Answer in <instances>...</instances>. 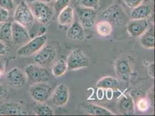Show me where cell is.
Returning <instances> with one entry per match:
<instances>
[{
  "mask_svg": "<svg viewBox=\"0 0 155 116\" xmlns=\"http://www.w3.org/2000/svg\"><path fill=\"white\" fill-rule=\"evenodd\" d=\"M25 74L28 81L32 84L48 83L51 77L49 71L45 67L32 64L26 66Z\"/></svg>",
  "mask_w": 155,
  "mask_h": 116,
  "instance_id": "obj_1",
  "label": "cell"
},
{
  "mask_svg": "<svg viewBox=\"0 0 155 116\" xmlns=\"http://www.w3.org/2000/svg\"><path fill=\"white\" fill-rule=\"evenodd\" d=\"M14 19L16 22L26 27L31 26L34 23L35 17L31 9L25 1H21L16 8L14 12Z\"/></svg>",
  "mask_w": 155,
  "mask_h": 116,
  "instance_id": "obj_2",
  "label": "cell"
},
{
  "mask_svg": "<svg viewBox=\"0 0 155 116\" xmlns=\"http://www.w3.org/2000/svg\"><path fill=\"white\" fill-rule=\"evenodd\" d=\"M47 39L45 34H42L31 39L20 48L17 51L18 55L19 56H28L38 52L45 45Z\"/></svg>",
  "mask_w": 155,
  "mask_h": 116,
  "instance_id": "obj_3",
  "label": "cell"
},
{
  "mask_svg": "<svg viewBox=\"0 0 155 116\" xmlns=\"http://www.w3.org/2000/svg\"><path fill=\"white\" fill-rule=\"evenodd\" d=\"M66 62L68 70L82 69L89 65L88 58L80 48H77L71 52Z\"/></svg>",
  "mask_w": 155,
  "mask_h": 116,
  "instance_id": "obj_4",
  "label": "cell"
},
{
  "mask_svg": "<svg viewBox=\"0 0 155 116\" xmlns=\"http://www.w3.org/2000/svg\"><path fill=\"white\" fill-rule=\"evenodd\" d=\"M32 98L40 103L46 102L51 97L52 88L48 83H38L33 84L29 90Z\"/></svg>",
  "mask_w": 155,
  "mask_h": 116,
  "instance_id": "obj_5",
  "label": "cell"
},
{
  "mask_svg": "<svg viewBox=\"0 0 155 116\" xmlns=\"http://www.w3.org/2000/svg\"><path fill=\"white\" fill-rule=\"evenodd\" d=\"M56 55V49L53 46L44 45L35 56L34 60L39 66L45 67L52 65Z\"/></svg>",
  "mask_w": 155,
  "mask_h": 116,
  "instance_id": "obj_6",
  "label": "cell"
},
{
  "mask_svg": "<svg viewBox=\"0 0 155 116\" xmlns=\"http://www.w3.org/2000/svg\"><path fill=\"white\" fill-rule=\"evenodd\" d=\"M32 13L39 22L46 24L49 22L53 17V12L51 8L45 3L41 2H34L32 5Z\"/></svg>",
  "mask_w": 155,
  "mask_h": 116,
  "instance_id": "obj_7",
  "label": "cell"
},
{
  "mask_svg": "<svg viewBox=\"0 0 155 116\" xmlns=\"http://www.w3.org/2000/svg\"><path fill=\"white\" fill-rule=\"evenodd\" d=\"M80 23L84 28L90 29L94 26L97 19V10L86 7H78L76 9Z\"/></svg>",
  "mask_w": 155,
  "mask_h": 116,
  "instance_id": "obj_8",
  "label": "cell"
},
{
  "mask_svg": "<svg viewBox=\"0 0 155 116\" xmlns=\"http://www.w3.org/2000/svg\"><path fill=\"white\" fill-rule=\"evenodd\" d=\"M30 36L26 27L17 22L12 24V39L17 45L25 44L30 41Z\"/></svg>",
  "mask_w": 155,
  "mask_h": 116,
  "instance_id": "obj_9",
  "label": "cell"
},
{
  "mask_svg": "<svg viewBox=\"0 0 155 116\" xmlns=\"http://www.w3.org/2000/svg\"><path fill=\"white\" fill-rule=\"evenodd\" d=\"M7 79L9 84L18 88H23L27 83V77L23 72L15 67L7 74Z\"/></svg>",
  "mask_w": 155,
  "mask_h": 116,
  "instance_id": "obj_10",
  "label": "cell"
},
{
  "mask_svg": "<svg viewBox=\"0 0 155 116\" xmlns=\"http://www.w3.org/2000/svg\"><path fill=\"white\" fill-rule=\"evenodd\" d=\"M69 99V90L64 84L58 85L52 95V102L56 106H61L67 103Z\"/></svg>",
  "mask_w": 155,
  "mask_h": 116,
  "instance_id": "obj_11",
  "label": "cell"
},
{
  "mask_svg": "<svg viewBox=\"0 0 155 116\" xmlns=\"http://www.w3.org/2000/svg\"><path fill=\"white\" fill-rule=\"evenodd\" d=\"M148 27V23L146 19L133 20L130 22L127 27V31L133 37L141 36Z\"/></svg>",
  "mask_w": 155,
  "mask_h": 116,
  "instance_id": "obj_12",
  "label": "cell"
},
{
  "mask_svg": "<svg viewBox=\"0 0 155 116\" xmlns=\"http://www.w3.org/2000/svg\"><path fill=\"white\" fill-rule=\"evenodd\" d=\"M84 35V27L78 22H74L67 31V36L72 40H82Z\"/></svg>",
  "mask_w": 155,
  "mask_h": 116,
  "instance_id": "obj_13",
  "label": "cell"
},
{
  "mask_svg": "<svg viewBox=\"0 0 155 116\" xmlns=\"http://www.w3.org/2000/svg\"><path fill=\"white\" fill-rule=\"evenodd\" d=\"M140 43L144 48L153 49L155 48V32L153 27L147 30L141 36Z\"/></svg>",
  "mask_w": 155,
  "mask_h": 116,
  "instance_id": "obj_14",
  "label": "cell"
},
{
  "mask_svg": "<svg viewBox=\"0 0 155 116\" xmlns=\"http://www.w3.org/2000/svg\"><path fill=\"white\" fill-rule=\"evenodd\" d=\"M151 8L148 5H140L133 9L130 13L131 19H142L148 18L151 13Z\"/></svg>",
  "mask_w": 155,
  "mask_h": 116,
  "instance_id": "obj_15",
  "label": "cell"
},
{
  "mask_svg": "<svg viewBox=\"0 0 155 116\" xmlns=\"http://www.w3.org/2000/svg\"><path fill=\"white\" fill-rule=\"evenodd\" d=\"M119 107L123 114L130 115L134 113V102L131 97L129 95L123 96L121 98L119 104Z\"/></svg>",
  "mask_w": 155,
  "mask_h": 116,
  "instance_id": "obj_16",
  "label": "cell"
},
{
  "mask_svg": "<svg viewBox=\"0 0 155 116\" xmlns=\"http://www.w3.org/2000/svg\"><path fill=\"white\" fill-rule=\"evenodd\" d=\"M25 112L16 104L4 103L0 108L1 115H23Z\"/></svg>",
  "mask_w": 155,
  "mask_h": 116,
  "instance_id": "obj_17",
  "label": "cell"
},
{
  "mask_svg": "<svg viewBox=\"0 0 155 116\" xmlns=\"http://www.w3.org/2000/svg\"><path fill=\"white\" fill-rule=\"evenodd\" d=\"M58 22L61 25H68L74 19V11L71 7H66L58 15Z\"/></svg>",
  "mask_w": 155,
  "mask_h": 116,
  "instance_id": "obj_18",
  "label": "cell"
},
{
  "mask_svg": "<svg viewBox=\"0 0 155 116\" xmlns=\"http://www.w3.org/2000/svg\"><path fill=\"white\" fill-rule=\"evenodd\" d=\"M119 86V81L115 78L105 77L100 80L97 83V88L115 90Z\"/></svg>",
  "mask_w": 155,
  "mask_h": 116,
  "instance_id": "obj_19",
  "label": "cell"
},
{
  "mask_svg": "<svg viewBox=\"0 0 155 116\" xmlns=\"http://www.w3.org/2000/svg\"><path fill=\"white\" fill-rule=\"evenodd\" d=\"M87 112L93 116H112L114 115L109 110L93 104H89L86 107Z\"/></svg>",
  "mask_w": 155,
  "mask_h": 116,
  "instance_id": "obj_20",
  "label": "cell"
},
{
  "mask_svg": "<svg viewBox=\"0 0 155 116\" xmlns=\"http://www.w3.org/2000/svg\"><path fill=\"white\" fill-rule=\"evenodd\" d=\"M116 70L118 74L123 78L129 77L131 73V69L129 62L126 60H119L116 64Z\"/></svg>",
  "mask_w": 155,
  "mask_h": 116,
  "instance_id": "obj_21",
  "label": "cell"
},
{
  "mask_svg": "<svg viewBox=\"0 0 155 116\" xmlns=\"http://www.w3.org/2000/svg\"><path fill=\"white\" fill-rule=\"evenodd\" d=\"M96 32L102 37L109 36L112 32V27L108 21H101L96 25Z\"/></svg>",
  "mask_w": 155,
  "mask_h": 116,
  "instance_id": "obj_22",
  "label": "cell"
},
{
  "mask_svg": "<svg viewBox=\"0 0 155 116\" xmlns=\"http://www.w3.org/2000/svg\"><path fill=\"white\" fill-rule=\"evenodd\" d=\"M12 39V23L3 22L0 27V40L7 42Z\"/></svg>",
  "mask_w": 155,
  "mask_h": 116,
  "instance_id": "obj_23",
  "label": "cell"
},
{
  "mask_svg": "<svg viewBox=\"0 0 155 116\" xmlns=\"http://www.w3.org/2000/svg\"><path fill=\"white\" fill-rule=\"evenodd\" d=\"M67 70L66 61L61 59L58 60L52 67V73L56 77H60L63 75Z\"/></svg>",
  "mask_w": 155,
  "mask_h": 116,
  "instance_id": "obj_24",
  "label": "cell"
},
{
  "mask_svg": "<svg viewBox=\"0 0 155 116\" xmlns=\"http://www.w3.org/2000/svg\"><path fill=\"white\" fill-rule=\"evenodd\" d=\"M76 4L78 7L97 9L99 5V0H76Z\"/></svg>",
  "mask_w": 155,
  "mask_h": 116,
  "instance_id": "obj_25",
  "label": "cell"
},
{
  "mask_svg": "<svg viewBox=\"0 0 155 116\" xmlns=\"http://www.w3.org/2000/svg\"><path fill=\"white\" fill-rule=\"evenodd\" d=\"M35 113L38 116H53L54 114L52 108L46 104L39 106L35 110Z\"/></svg>",
  "mask_w": 155,
  "mask_h": 116,
  "instance_id": "obj_26",
  "label": "cell"
},
{
  "mask_svg": "<svg viewBox=\"0 0 155 116\" xmlns=\"http://www.w3.org/2000/svg\"><path fill=\"white\" fill-rule=\"evenodd\" d=\"M71 0H56L54 4L53 8L55 12L58 15L60 12L68 7Z\"/></svg>",
  "mask_w": 155,
  "mask_h": 116,
  "instance_id": "obj_27",
  "label": "cell"
},
{
  "mask_svg": "<svg viewBox=\"0 0 155 116\" xmlns=\"http://www.w3.org/2000/svg\"><path fill=\"white\" fill-rule=\"evenodd\" d=\"M0 7L8 11L12 10L15 8L13 0H0Z\"/></svg>",
  "mask_w": 155,
  "mask_h": 116,
  "instance_id": "obj_28",
  "label": "cell"
},
{
  "mask_svg": "<svg viewBox=\"0 0 155 116\" xmlns=\"http://www.w3.org/2000/svg\"><path fill=\"white\" fill-rule=\"evenodd\" d=\"M143 0H123L124 4L130 8H134L141 5Z\"/></svg>",
  "mask_w": 155,
  "mask_h": 116,
  "instance_id": "obj_29",
  "label": "cell"
},
{
  "mask_svg": "<svg viewBox=\"0 0 155 116\" xmlns=\"http://www.w3.org/2000/svg\"><path fill=\"white\" fill-rule=\"evenodd\" d=\"M137 107L140 111H147L149 107V103L146 99H141L137 103Z\"/></svg>",
  "mask_w": 155,
  "mask_h": 116,
  "instance_id": "obj_30",
  "label": "cell"
},
{
  "mask_svg": "<svg viewBox=\"0 0 155 116\" xmlns=\"http://www.w3.org/2000/svg\"><path fill=\"white\" fill-rule=\"evenodd\" d=\"M9 17V11L0 7V23L5 22Z\"/></svg>",
  "mask_w": 155,
  "mask_h": 116,
  "instance_id": "obj_31",
  "label": "cell"
},
{
  "mask_svg": "<svg viewBox=\"0 0 155 116\" xmlns=\"http://www.w3.org/2000/svg\"><path fill=\"white\" fill-rule=\"evenodd\" d=\"M9 94V90L4 85L0 84V101L5 99Z\"/></svg>",
  "mask_w": 155,
  "mask_h": 116,
  "instance_id": "obj_32",
  "label": "cell"
},
{
  "mask_svg": "<svg viewBox=\"0 0 155 116\" xmlns=\"http://www.w3.org/2000/svg\"><path fill=\"white\" fill-rule=\"evenodd\" d=\"M8 51V48L7 45L0 41V56L4 55Z\"/></svg>",
  "mask_w": 155,
  "mask_h": 116,
  "instance_id": "obj_33",
  "label": "cell"
},
{
  "mask_svg": "<svg viewBox=\"0 0 155 116\" xmlns=\"http://www.w3.org/2000/svg\"><path fill=\"white\" fill-rule=\"evenodd\" d=\"M155 65L153 63L149 65L148 68V73L149 75L152 78L155 77V71H154Z\"/></svg>",
  "mask_w": 155,
  "mask_h": 116,
  "instance_id": "obj_34",
  "label": "cell"
},
{
  "mask_svg": "<svg viewBox=\"0 0 155 116\" xmlns=\"http://www.w3.org/2000/svg\"><path fill=\"white\" fill-rule=\"evenodd\" d=\"M98 90L97 91V98L99 100H102L103 99L104 96V89L98 88Z\"/></svg>",
  "mask_w": 155,
  "mask_h": 116,
  "instance_id": "obj_35",
  "label": "cell"
},
{
  "mask_svg": "<svg viewBox=\"0 0 155 116\" xmlns=\"http://www.w3.org/2000/svg\"><path fill=\"white\" fill-rule=\"evenodd\" d=\"M113 90L112 89H107V92H106V97L109 100L112 99V98L113 97V95H114V93H113Z\"/></svg>",
  "mask_w": 155,
  "mask_h": 116,
  "instance_id": "obj_36",
  "label": "cell"
},
{
  "mask_svg": "<svg viewBox=\"0 0 155 116\" xmlns=\"http://www.w3.org/2000/svg\"><path fill=\"white\" fill-rule=\"evenodd\" d=\"M3 73H4V67L2 64L0 63V78L1 77V76H2Z\"/></svg>",
  "mask_w": 155,
  "mask_h": 116,
  "instance_id": "obj_37",
  "label": "cell"
},
{
  "mask_svg": "<svg viewBox=\"0 0 155 116\" xmlns=\"http://www.w3.org/2000/svg\"><path fill=\"white\" fill-rule=\"evenodd\" d=\"M39 2H43V3H45V4H48V3H49L51 2H52V1L53 0H38Z\"/></svg>",
  "mask_w": 155,
  "mask_h": 116,
  "instance_id": "obj_38",
  "label": "cell"
},
{
  "mask_svg": "<svg viewBox=\"0 0 155 116\" xmlns=\"http://www.w3.org/2000/svg\"><path fill=\"white\" fill-rule=\"evenodd\" d=\"M23 1H25L27 4H28V3L29 4H32V3L35 2L37 0H23Z\"/></svg>",
  "mask_w": 155,
  "mask_h": 116,
  "instance_id": "obj_39",
  "label": "cell"
},
{
  "mask_svg": "<svg viewBox=\"0 0 155 116\" xmlns=\"http://www.w3.org/2000/svg\"><path fill=\"white\" fill-rule=\"evenodd\" d=\"M152 1H153V0H152Z\"/></svg>",
  "mask_w": 155,
  "mask_h": 116,
  "instance_id": "obj_40",
  "label": "cell"
}]
</instances>
